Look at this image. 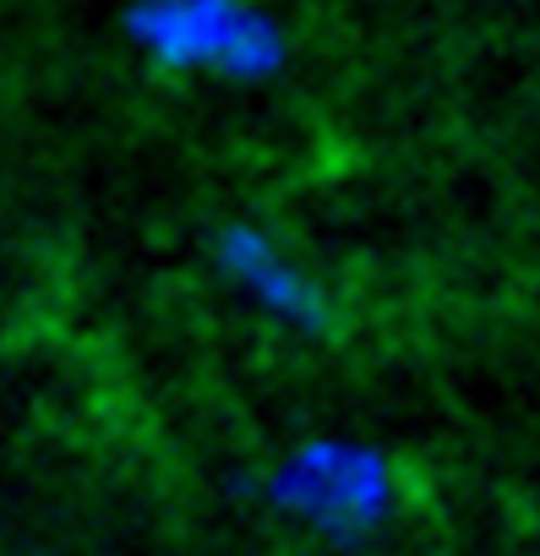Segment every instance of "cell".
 I'll list each match as a JSON object with an SVG mask.
<instances>
[{"label":"cell","mask_w":540,"mask_h":556,"mask_svg":"<svg viewBox=\"0 0 540 556\" xmlns=\"http://www.w3.org/2000/svg\"><path fill=\"white\" fill-rule=\"evenodd\" d=\"M131 28H137V45L164 72H208L229 83H256L279 61L274 34L235 0H148Z\"/></svg>","instance_id":"2"},{"label":"cell","mask_w":540,"mask_h":556,"mask_svg":"<svg viewBox=\"0 0 540 556\" xmlns=\"http://www.w3.org/2000/svg\"><path fill=\"white\" fill-rule=\"evenodd\" d=\"M213 262L229 285L274 323L296 328V333H323L328 328V295L323 285L296 262V251L267 235L262 224H246V218H229L218 224L213 235Z\"/></svg>","instance_id":"3"},{"label":"cell","mask_w":540,"mask_h":556,"mask_svg":"<svg viewBox=\"0 0 540 556\" xmlns=\"http://www.w3.org/2000/svg\"><path fill=\"white\" fill-rule=\"evenodd\" d=\"M267 496L290 523L323 540H366L393 513V464L361 442L312 437L279 453L267 469Z\"/></svg>","instance_id":"1"}]
</instances>
